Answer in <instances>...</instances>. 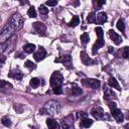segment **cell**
<instances>
[{
  "label": "cell",
  "mask_w": 129,
  "mask_h": 129,
  "mask_svg": "<svg viewBox=\"0 0 129 129\" xmlns=\"http://www.w3.org/2000/svg\"><path fill=\"white\" fill-rule=\"evenodd\" d=\"M46 56V51L42 46H39V48L37 49L36 52H34V58L36 61H40L42 59H44V57Z\"/></svg>",
  "instance_id": "obj_9"
},
{
  "label": "cell",
  "mask_w": 129,
  "mask_h": 129,
  "mask_svg": "<svg viewBox=\"0 0 129 129\" xmlns=\"http://www.w3.org/2000/svg\"><path fill=\"white\" fill-rule=\"evenodd\" d=\"M54 61H55V62H61V63H63L64 66L70 67V66L72 64V57H71L70 54H64V55L60 56L59 58H55Z\"/></svg>",
  "instance_id": "obj_10"
},
{
  "label": "cell",
  "mask_w": 129,
  "mask_h": 129,
  "mask_svg": "<svg viewBox=\"0 0 129 129\" xmlns=\"http://www.w3.org/2000/svg\"><path fill=\"white\" fill-rule=\"evenodd\" d=\"M7 86L11 87V85L9 83H7V82H5L3 80H0V88H4V87H7Z\"/></svg>",
  "instance_id": "obj_35"
},
{
  "label": "cell",
  "mask_w": 129,
  "mask_h": 129,
  "mask_svg": "<svg viewBox=\"0 0 129 129\" xmlns=\"http://www.w3.org/2000/svg\"><path fill=\"white\" fill-rule=\"evenodd\" d=\"M92 124H93V120H91L89 118H85V119L81 120V124L80 125L82 127H84V128H89L90 126H92Z\"/></svg>",
  "instance_id": "obj_20"
},
{
  "label": "cell",
  "mask_w": 129,
  "mask_h": 129,
  "mask_svg": "<svg viewBox=\"0 0 129 129\" xmlns=\"http://www.w3.org/2000/svg\"><path fill=\"white\" fill-rule=\"evenodd\" d=\"M114 51H115L114 47H113V46H109V52H110V53H114Z\"/></svg>",
  "instance_id": "obj_40"
},
{
  "label": "cell",
  "mask_w": 129,
  "mask_h": 129,
  "mask_svg": "<svg viewBox=\"0 0 129 129\" xmlns=\"http://www.w3.org/2000/svg\"><path fill=\"white\" fill-rule=\"evenodd\" d=\"M49 81H50V82H49V83H50V86H51L52 89H53V88H55V87L61 86L62 81H63V77H62V75H61L59 72H54V73L51 75Z\"/></svg>",
  "instance_id": "obj_3"
},
{
  "label": "cell",
  "mask_w": 129,
  "mask_h": 129,
  "mask_svg": "<svg viewBox=\"0 0 129 129\" xmlns=\"http://www.w3.org/2000/svg\"><path fill=\"white\" fill-rule=\"evenodd\" d=\"M79 23H80V18H79V16H73L72 20L69 22V26L75 27V26H77Z\"/></svg>",
  "instance_id": "obj_21"
},
{
  "label": "cell",
  "mask_w": 129,
  "mask_h": 129,
  "mask_svg": "<svg viewBox=\"0 0 129 129\" xmlns=\"http://www.w3.org/2000/svg\"><path fill=\"white\" fill-rule=\"evenodd\" d=\"M111 113H112V116L114 117V119H115L117 122H122V121H123V113L121 112L120 109L115 108V109L111 110Z\"/></svg>",
  "instance_id": "obj_13"
},
{
  "label": "cell",
  "mask_w": 129,
  "mask_h": 129,
  "mask_svg": "<svg viewBox=\"0 0 129 129\" xmlns=\"http://www.w3.org/2000/svg\"><path fill=\"white\" fill-rule=\"evenodd\" d=\"M38 10H39V12L41 14H47L48 13V8H46L44 5H40L39 8H38Z\"/></svg>",
  "instance_id": "obj_33"
},
{
  "label": "cell",
  "mask_w": 129,
  "mask_h": 129,
  "mask_svg": "<svg viewBox=\"0 0 129 129\" xmlns=\"http://www.w3.org/2000/svg\"><path fill=\"white\" fill-rule=\"evenodd\" d=\"M104 39L103 38H98L97 39V41L95 42V44L93 45V53H96V51L100 48V47H102L103 45H104Z\"/></svg>",
  "instance_id": "obj_18"
},
{
  "label": "cell",
  "mask_w": 129,
  "mask_h": 129,
  "mask_svg": "<svg viewBox=\"0 0 129 129\" xmlns=\"http://www.w3.org/2000/svg\"><path fill=\"white\" fill-rule=\"evenodd\" d=\"M106 2L105 1H98L97 2V5H99V6H101V5H103V4H105Z\"/></svg>",
  "instance_id": "obj_41"
},
{
  "label": "cell",
  "mask_w": 129,
  "mask_h": 129,
  "mask_svg": "<svg viewBox=\"0 0 129 129\" xmlns=\"http://www.w3.org/2000/svg\"><path fill=\"white\" fill-rule=\"evenodd\" d=\"M87 21L89 23H96V14L94 12H91L87 17Z\"/></svg>",
  "instance_id": "obj_27"
},
{
  "label": "cell",
  "mask_w": 129,
  "mask_h": 129,
  "mask_svg": "<svg viewBox=\"0 0 129 129\" xmlns=\"http://www.w3.org/2000/svg\"><path fill=\"white\" fill-rule=\"evenodd\" d=\"M53 93L56 94V95L61 94V93H62V87H61V86H58V87L53 88Z\"/></svg>",
  "instance_id": "obj_34"
},
{
  "label": "cell",
  "mask_w": 129,
  "mask_h": 129,
  "mask_svg": "<svg viewBox=\"0 0 129 129\" xmlns=\"http://www.w3.org/2000/svg\"><path fill=\"white\" fill-rule=\"evenodd\" d=\"M107 21V14L105 12H100L96 16V22L99 24H103Z\"/></svg>",
  "instance_id": "obj_16"
},
{
  "label": "cell",
  "mask_w": 129,
  "mask_h": 129,
  "mask_svg": "<svg viewBox=\"0 0 129 129\" xmlns=\"http://www.w3.org/2000/svg\"><path fill=\"white\" fill-rule=\"evenodd\" d=\"M60 111V105L55 100H49L44 104V107L39 111L41 114H48L50 116L58 114Z\"/></svg>",
  "instance_id": "obj_1"
},
{
  "label": "cell",
  "mask_w": 129,
  "mask_h": 129,
  "mask_svg": "<svg viewBox=\"0 0 129 129\" xmlns=\"http://www.w3.org/2000/svg\"><path fill=\"white\" fill-rule=\"evenodd\" d=\"M13 29L10 27V25L9 24H6L5 26H4V28L2 29V31H1V33H0V42H6L10 37H11V35L13 34Z\"/></svg>",
  "instance_id": "obj_4"
},
{
  "label": "cell",
  "mask_w": 129,
  "mask_h": 129,
  "mask_svg": "<svg viewBox=\"0 0 129 129\" xmlns=\"http://www.w3.org/2000/svg\"><path fill=\"white\" fill-rule=\"evenodd\" d=\"M77 117H78L79 119L83 120V119H85V118H88V113H86V112H78V113H77Z\"/></svg>",
  "instance_id": "obj_32"
},
{
  "label": "cell",
  "mask_w": 129,
  "mask_h": 129,
  "mask_svg": "<svg viewBox=\"0 0 129 129\" xmlns=\"http://www.w3.org/2000/svg\"><path fill=\"white\" fill-rule=\"evenodd\" d=\"M46 125H47L48 129H60L58 123H57L55 120L51 119V118H48V119L46 120Z\"/></svg>",
  "instance_id": "obj_14"
},
{
  "label": "cell",
  "mask_w": 129,
  "mask_h": 129,
  "mask_svg": "<svg viewBox=\"0 0 129 129\" xmlns=\"http://www.w3.org/2000/svg\"><path fill=\"white\" fill-rule=\"evenodd\" d=\"M27 14H28V16H29V17H31V18L36 17V11H35V8H34L33 6H31V7L28 9Z\"/></svg>",
  "instance_id": "obj_29"
},
{
  "label": "cell",
  "mask_w": 129,
  "mask_h": 129,
  "mask_svg": "<svg viewBox=\"0 0 129 129\" xmlns=\"http://www.w3.org/2000/svg\"><path fill=\"white\" fill-rule=\"evenodd\" d=\"M91 114H92V116H93L95 119H97V120H101V119H104V118H105L104 110H103L101 107H99V106L94 107V108L92 109V111H91Z\"/></svg>",
  "instance_id": "obj_5"
},
{
  "label": "cell",
  "mask_w": 129,
  "mask_h": 129,
  "mask_svg": "<svg viewBox=\"0 0 129 129\" xmlns=\"http://www.w3.org/2000/svg\"><path fill=\"white\" fill-rule=\"evenodd\" d=\"M32 26H33V29L35 30L36 33H38L40 35L46 34V26L42 22H34L32 24Z\"/></svg>",
  "instance_id": "obj_7"
},
{
  "label": "cell",
  "mask_w": 129,
  "mask_h": 129,
  "mask_svg": "<svg viewBox=\"0 0 129 129\" xmlns=\"http://www.w3.org/2000/svg\"><path fill=\"white\" fill-rule=\"evenodd\" d=\"M114 98H116L115 93H114L110 88L105 87V88H104V100L110 101V100H112V99H114Z\"/></svg>",
  "instance_id": "obj_12"
},
{
  "label": "cell",
  "mask_w": 129,
  "mask_h": 129,
  "mask_svg": "<svg viewBox=\"0 0 129 129\" xmlns=\"http://www.w3.org/2000/svg\"><path fill=\"white\" fill-rule=\"evenodd\" d=\"M25 67H26L28 70H30V71H32V70H34V69L36 68V66H35L31 60H26V61H25Z\"/></svg>",
  "instance_id": "obj_31"
},
{
  "label": "cell",
  "mask_w": 129,
  "mask_h": 129,
  "mask_svg": "<svg viewBox=\"0 0 129 129\" xmlns=\"http://www.w3.org/2000/svg\"><path fill=\"white\" fill-rule=\"evenodd\" d=\"M89 40H90V36L87 32H85L81 35V41L83 42V44H87L89 42Z\"/></svg>",
  "instance_id": "obj_28"
},
{
  "label": "cell",
  "mask_w": 129,
  "mask_h": 129,
  "mask_svg": "<svg viewBox=\"0 0 129 129\" xmlns=\"http://www.w3.org/2000/svg\"><path fill=\"white\" fill-rule=\"evenodd\" d=\"M60 129H72V124H70L66 119L60 122Z\"/></svg>",
  "instance_id": "obj_25"
},
{
  "label": "cell",
  "mask_w": 129,
  "mask_h": 129,
  "mask_svg": "<svg viewBox=\"0 0 129 129\" xmlns=\"http://www.w3.org/2000/svg\"><path fill=\"white\" fill-rule=\"evenodd\" d=\"M108 84H109V86H110V87H112V88H114V89H117V90H119V91L121 90V87H120V85H119L118 81H117L115 78H113V77H111V78L109 79Z\"/></svg>",
  "instance_id": "obj_17"
},
{
  "label": "cell",
  "mask_w": 129,
  "mask_h": 129,
  "mask_svg": "<svg viewBox=\"0 0 129 129\" xmlns=\"http://www.w3.org/2000/svg\"><path fill=\"white\" fill-rule=\"evenodd\" d=\"M80 55H81V60H82V62H83L84 64H86V66H91V64L94 63V60L87 54L86 51H81Z\"/></svg>",
  "instance_id": "obj_11"
},
{
  "label": "cell",
  "mask_w": 129,
  "mask_h": 129,
  "mask_svg": "<svg viewBox=\"0 0 129 129\" xmlns=\"http://www.w3.org/2000/svg\"><path fill=\"white\" fill-rule=\"evenodd\" d=\"M128 46H125L124 47V50H123V53H122V55H123V57L124 58H127L128 57Z\"/></svg>",
  "instance_id": "obj_36"
},
{
  "label": "cell",
  "mask_w": 129,
  "mask_h": 129,
  "mask_svg": "<svg viewBox=\"0 0 129 129\" xmlns=\"http://www.w3.org/2000/svg\"><path fill=\"white\" fill-rule=\"evenodd\" d=\"M95 31H96V33H97V36H98V38H103L104 32H103V29H102V27H100V26L96 27V28H95Z\"/></svg>",
  "instance_id": "obj_30"
},
{
  "label": "cell",
  "mask_w": 129,
  "mask_h": 129,
  "mask_svg": "<svg viewBox=\"0 0 129 129\" xmlns=\"http://www.w3.org/2000/svg\"><path fill=\"white\" fill-rule=\"evenodd\" d=\"M109 36H110V38L114 41V43L115 44H117V45H119L120 43H122V41H123V38L118 34V33H116L114 30H109Z\"/></svg>",
  "instance_id": "obj_8"
},
{
  "label": "cell",
  "mask_w": 129,
  "mask_h": 129,
  "mask_svg": "<svg viewBox=\"0 0 129 129\" xmlns=\"http://www.w3.org/2000/svg\"><path fill=\"white\" fill-rule=\"evenodd\" d=\"M23 23H24L23 17H22L20 14H18V13H14V14L11 16V18H10L8 24H9L10 27L15 31V30L21 29L22 26H23Z\"/></svg>",
  "instance_id": "obj_2"
},
{
  "label": "cell",
  "mask_w": 129,
  "mask_h": 129,
  "mask_svg": "<svg viewBox=\"0 0 129 129\" xmlns=\"http://www.w3.org/2000/svg\"><path fill=\"white\" fill-rule=\"evenodd\" d=\"M108 106H109V108H110L111 110H113V109L117 108V105H116V103H115V102H109V103H108Z\"/></svg>",
  "instance_id": "obj_37"
},
{
  "label": "cell",
  "mask_w": 129,
  "mask_h": 129,
  "mask_svg": "<svg viewBox=\"0 0 129 129\" xmlns=\"http://www.w3.org/2000/svg\"><path fill=\"white\" fill-rule=\"evenodd\" d=\"M82 83L86 86H89L91 87L92 89H98L101 85V82L97 79H84L82 81Z\"/></svg>",
  "instance_id": "obj_6"
},
{
  "label": "cell",
  "mask_w": 129,
  "mask_h": 129,
  "mask_svg": "<svg viewBox=\"0 0 129 129\" xmlns=\"http://www.w3.org/2000/svg\"><path fill=\"white\" fill-rule=\"evenodd\" d=\"M5 59H6V57H5L4 55H2V54H0V66H2V64L4 63V61H5Z\"/></svg>",
  "instance_id": "obj_39"
},
{
  "label": "cell",
  "mask_w": 129,
  "mask_h": 129,
  "mask_svg": "<svg viewBox=\"0 0 129 129\" xmlns=\"http://www.w3.org/2000/svg\"><path fill=\"white\" fill-rule=\"evenodd\" d=\"M9 77L13 78L15 80H21L23 78V73H21V71H19V70H13L10 72Z\"/></svg>",
  "instance_id": "obj_15"
},
{
  "label": "cell",
  "mask_w": 129,
  "mask_h": 129,
  "mask_svg": "<svg viewBox=\"0 0 129 129\" xmlns=\"http://www.w3.org/2000/svg\"><path fill=\"white\" fill-rule=\"evenodd\" d=\"M71 93L73 95H75V96H79V95L82 94V89L79 88V87H77V86H75V87H73L71 89Z\"/></svg>",
  "instance_id": "obj_26"
},
{
  "label": "cell",
  "mask_w": 129,
  "mask_h": 129,
  "mask_svg": "<svg viewBox=\"0 0 129 129\" xmlns=\"http://www.w3.org/2000/svg\"><path fill=\"white\" fill-rule=\"evenodd\" d=\"M39 84H40V81H39V79H37V78H32V79L30 80V82H29V85H30V87H32V88H37V87L39 86Z\"/></svg>",
  "instance_id": "obj_22"
},
{
  "label": "cell",
  "mask_w": 129,
  "mask_h": 129,
  "mask_svg": "<svg viewBox=\"0 0 129 129\" xmlns=\"http://www.w3.org/2000/svg\"><path fill=\"white\" fill-rule=\"evenodd\" d=\"M23 50L26 53H32L35 50V45L33 43H27V44H25L23 46Z\"/></svg>",
  "instance_id": "obj_19"
},
{
  "label": "cell",
  "mask_w": 129,
  "mask_h": 129,
  "mask_svg": "<svg viewBox=\"0 0 129 129\" xmlns=\"http://www.w3.org/2000/svg\"><path fill=\"white\" fill-rule=\"evenodd\" d=\"M117 28H118L121 32H124V31H125V23H124L123 19L120 18V19L117 21Z\"/></svg>",
  "instance_id": "obj_23"
},
{
  "label": "cell",
  "mask_w": 129,
  "mask_h": 129,
  "mask_svg": "<svg viewBox=\"0 0 129 129\" xmlns=\"http://www.w3.org/2000/svg\"><path fill=\"white\" fill-rule=\"evenodd\" d=\"M1 122H2V124H3L4 126H6V127H10V126H11V120H10V118H9L8 116L2 117Z\"/></svg>",
  "instance_id": "obj_24"
},
{
  "label": "cell",
  "mask_w": 129,
  "mask_h": 129,
  "mask_svg": "<svg viewBox=\"0 0 129 129\" xmlns=\"http://www.w3.org/2000/svg\"><path fill=\"white\" fill-rule=\"evenodd\" d=\"M45 4H46L47 6H54V5L57 4V1H56V0H54V1H46Z\"/></svg>",
  "instance_id": "obj_38"
}]
</instances>
